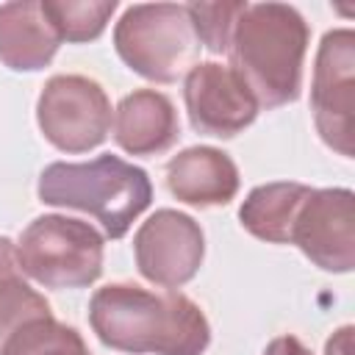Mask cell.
<instances>
[{"label": "cell", "mask_w": 355, "mask_h": 355, "mask_svg": "<svg viewBox=\"0 0 355 355\" xmlns=\"http://www.w3.org/2000/svg\"><path fill=\"white\" fill-rule=\"evenodd\" d=\"M89 324L105 347L133 355H202L211 344V324L191 297L139 283L97 288Z\"/></svg>", "instance_id": "cell-1"}, {"label": "cell", "mask_w": 355, "mask_h": 355, "mask_svg": "<svg viewBox=\"0 0 355 355\" xmlns=\"http://www.w3.org/2000/svg\"><path fill=\"white\" fill-rule=\"evenodd\" d=\"M311 31L288 3H247L230 36V69L252 92L258 108H280L300 97Z\"/></svg>", "instance_id": "cell-2"}, {"label": "cell", "mask_w": 355, "mask_h": 355, "mask_svg": "<svg viewBox=\"0 0 355 355\" xmlns=\"http://www.w3.org/2000/svg\"><path fill=\"white\" fill-rule=\"evenodd\" d=\"M36 194L44 205L92 214L108 239H122L150 208L153 183L141 166L105 153L83 164H47L39 175Z\"/></svg>", "instance_id": "cell-3"}, {"label": "cell", "mask_w": 355, "mask_h": 355, "mask_svg": "<svg viewBox=\"0 0 355 355\" xmlns=\"http://www.w3.org/2000/svg\"><path fill=\"white\" fill-rule=\"evenodd\" d=\"M114 50L122 64L144 80L175 83L197 64L200 42L186 6L136 3L128 6L114 25Z\"/></svg>", "instance_id": "cell-4"}, {"label": "cell", "mask_w": 355, "mask_h": 355, "mask_svg": "<svg viewBox=\"0 0 355 355\" xmlns=\"http://www.w3.org/2000/svg\"><path fill=\"white\" fill-rule=\"evenodd\" d=\"M17 263L44 288H86L103 275V236L83 219L44 214L22 230Z\"/></svg>", "instance_id": "cell-5"}, {"label": "cell", "mask_w": 355, "mask_h": 355, "mask_svg": "<svg viewBox=\"0 0 355 355\" xmlns=\"http://www.w3.org/2000/svg\"><path fill=\"white\" fill-rule=\"evenodd\" d=\"M42 136L61 153H89L108 139L111 103L86 75H53L36 100Z\"/></svg>", "instance_id": "cell-6"}, {"label": "cell", "mask_w": 355, "mask_h": 355, "mask_svg": "<svg viewBox=\"0 0 355 355\" xmlns=\"http://www.w3.org/2000/svg\"><path fill=\"white\" fill-rule=\"evenodd\" d=\"M311 111L322 141L338 155L352 158L355 33L349 28L327 31L319 42L311 80Z\"/></svg>", "instance_id": "cell-7"}, {"label": "cell", "mask_w": 355, "mask_h": 355, "mask_svg": "<svg viewBox=\"0 0 355 355\" xmlns=\"http://www.w3.org/2000/svg\"><path fill=\"white\" fill-rule=\"evenodd\" d=\"M288 244L324 272L347 275L355 266V194L349 189H311L297 208Z\"/></svg>", "instance_id": "cell-8"}, {"label": "cell", "mask_w": 355, "mask_h": 355, "mask_svg": "<svg viewBox=\"0 0 355 355\" xmlns=\"http://www.w3.org/2000/svg\"><path fill=\"white\" fill-rule=\"evenodd\" d=\"M133 255L144 280L164 288H180L202 266L205 236L194 216L175 208H158L136 230Z\"/></svg>", "instance_id": "cell-9"}, {"label": "cell", "mask_w": 355, "mask_h": 355, "mask_svg": "<svg viewBox=\"0 0 355 355\" xmlns=\"http://www.w3.org/2000/svg\"><path fill=\"white\" fill-rule=\"evenodd\" d=\"M183 103L197 133L214 139H233L258 116V103L244 80L216 61H197L183 80Z\"/></svg>", "instance_id": "cell-10"}, {"label": "cell", "mask_w": 355, "mask_h": 355, "mask_svg": "<svg viewBox=\"0 0 355 355\" xmlns=\"http://www.w3.org/2000/svg\"><path fill=\"white\" fill-rule=\"evenodd\" d=\"M236 161L208 144L186 147L166 161V189L186 205L216 208L239 194Z\"/></svg>", "instance_id": "cell-11"}, {"label": "cell", "mask_w": 355, "mask_h": 355, "mask_svg": "<svg viewBox=\"0 0 355 355\" xmlns=\"http://www.w3.org/2000/svg\"><path fill=\"white\" fill-rule=\"evenodd\" d=\"M180 136L172 100L155 89H136L114 111V141L130 155H161Z\"/></svg>", "instance_id": "cell-12"}, {"label": "cell", "mask_w": 355, "mask_h": 355, "mask_svg": "<svg viewBox=\"0 0 355 355\" xmlns=\"http://www.w3.org/2000/svg\"><path fill=\"white\" fill-rule=\"evenodd\" d=\"M58 33L42 11V0L0 6V61L14 72H39L58 53Z\"/></svg>", "instance_id": "cell-13"}, {"label": "cell", "mask_w": 355, "mask_h": 355, "mask_svg": "<svg viewBox=\"0 0 355 355\" xmlns=\"http://www.w3.org/2000/svg\"><path fill=\"white\" fill-rule=\"evenodd\" d=\"M308 191L311 186L297 180H275V183L255 186L239 208L241 227L261 241L288 244L297 208L302 205Z\"/></svg>", "instance_id": "cell-14"}, {"label": "cell", "mask_w": 355, "mask_h": 355, "mask_svg": "<svg viewBox=\"0 0 355 355\" xmlns=\"http://www.w3.org/2000/svg\"><path fill=\"white\" fill-rule=\"evenodd\" d=\"M44 316H53L50 302L25 283L17 263V244L0 236V352L22 324Z\"/></svg>", "instance_id": "cell-15"}, {"label": "cell", "mask_w": 355, "mask_h": 355, "mask_svg": "<svg viewBox=\"0 0 355 355\" xmlns=\"http://www.w3.org/2000/svg\"><path fill=\"white\" fill-rule=\"evenodd\" d=\"M42 11L61 42L83 44L105 31L116 11V0H42Z\"/></svg>", "instance_id": "cell-16"}, {"label": "cell", "mask_w": 355, "mask_h": 355, "mask_svg": "<svg viewBox=\"0 0 355 355\" xmlns=\"http://www.w3.org/2000/svg\"><path fill=\"white\" fill-rule=\"evenodd\" d=\"M0 355H89V347L75 327L44 316L22 324Z\"/></svg>", "instance_id": "cell-17"}, {"label": "cell", "mask_w": 355, "mask_h": 355, "mask_svg": "<svg viewBox=\"0 0 355 355\" xmlns=\"http://www.w3.org/2000/svg\"><path fill=\"white\" fill-rule=\"evenodd\" d=\"M247 3L241 0H219V3H186L191 28L197 42L208 50V53H227L230 47V36L233 28L239 22V17L244 14Z\"/></svg>", "instance_id": "cell-18"}, {"label": "cell", "mask_w": 355, "mask_h": 355, "mask_svg": "<svg viewBox=\"0 0 355 355\" xmlns=\"http://www.w3.org/2000/svg\"><path fill=\"white\" fill-rule=\"evenodd\" d=\"M263 355H313L297 336H277L266 344Z\"/></svg>", "instance_id": "cell-19"}, {"label": "cell", "mask_w": 355, "mask_h": 355, "mask_svg": "<svg viewBox=\"0 0 355 355\" xmlns=\"http://www.w3.org/2000/svg\"><path fill=\"white\" fill-rule=\"evenodd\" d=\"M352 344V327L349 324H344L341 330H336L330 338H327V344H324V355H349V347Z\"/></svg>", "instance_id": "cell-20"}]
</instances>
